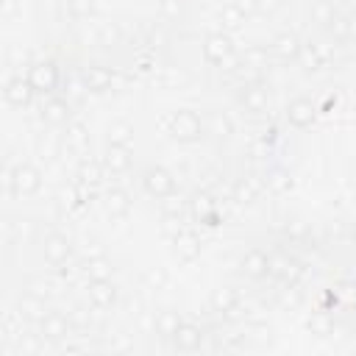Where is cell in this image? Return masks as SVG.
I'll list each match as a JSON object with an SVG mask.
<instances>
[{"instance_id": "17", "label": "cell", "mask_w": 356, "mask_h": 356, "mask_svg": "<svg viewBox=\"0 0 356 356\" xmlns=\"http://www.w3.org/2000/svg\"><path fill=\"white\" fill-rule=\"evenodd\" d=\"M239 103L245 106V111H250V114H261V111H267V92H264L261 86L250 83V86L242 89Z\"/></svg>"}, {"instance_id": "18", "label": "cell", "mask_w": 356, "mask_h": 356, "mask_svg": "<svg viewBox=\"0 0 356 356\" xmlns=\"http://www.w3.org/2000/svg\"><path fill=\"white\" fill-rule=\"evenodd\" d=\"M42 117H44L47 122H53V125L70 122V106H67V100H61V97H50V100L42 106Z\"/></svg>"}, {"instance_id": "2", "label": "cell", "mask_w": 356, "mask_h": 356, "mask_svg": "<svg viewBox=\"0 0 356 356\" xmlns=\"http://www.w3.org/2000/svg\"><path fill=\"white\" fill-rule=\"evenodd\" d=\"M170 136L178 142H197L203 136V120L192 108H181L170 117Z\"/></svg>"}, {"instance_id": "26", "label": "cell", "mask_w": 356, "mask_h": 356, "mask_svg": "<svg viewBox=\"0 0 356 356\" xmlns=\"http://www.w3.org/2000/svg\"><path fill=\"white\" fill-rule=\"evenodd\" d=\"M131 134H134V128L128 122H114L108 128V145H128L131 142Z\"/></svg>"}, {"instance_id": "5", "label": "cell", "mask_w": 356, "mask_h": 356, "mask_svg": "<svg viewBox=\"0 0 356 356\" xmlns=\"http://www.w3.org/2000/svg\"><path fill=\"white\" fill-rule=\"evenodd\" d=\"M28 81H31L33 92L50 95L58 86V67H56V61H39V64H33L31 72H28Z\"/></svg>"}, {"instance_id": "27", "label": "cell", "mask_w": 356, "mask_h": 356, "mask_svg": "<svg viewBox=\"0 0 356 356\" xmlns=\"http://www.w3.org/2000/svg\"><path fill=\"white\" fill-rule=\"evenodd\" d=\"M67 142H70L72 147H78V150H83V147L89 145V136H86V128H83V125H78V122H70V125H67Z\"/></svg>"}, {"instance_id": "4", "label": "cell", "mask_w": 356, "mask_h": 356, "mask_svg": "<svg viewBox=\"0 0 356 356\" xmlns=\"http://www.w3.org/2000/svg\"><path fill=\"white\" fill-rule=\"evenodd\" d=\"M142 186L147 195L153 197H170L172 189H175V178L164 170V167H147L142 172Z\"/></svg>"}, {"instance_id": "6", "label": "cell", "mask_w": 356, "mask_h": 356, "mask_svg": "<svg viewBox=\"0 0 356 356\" xmlns=\"http://www.w3.org/2000/svg\"><path fill=\"white\" fill-rule=\"evenodd\" d=\"M72 331V323L70 317H64L61 312H47L39 317V337L47 339V342H58V339H67Z\"/></svg>"}, {"instance_id": "22", "label": "cell", "mask_w": 356, "mask_h": 356, "mask_svg": "<svg viewBox=\"0 0 356 356\" xmlns=\"http://www.w3.org/2000/svg\"><path fill=\"white\" fill-rule=\"evenodd\" d=\"M178 325H181L178 312H172V309L159 312V317H156V334H159L161 339H170V337L175 334V328H178Z\"/></svg>"}, {"instance_id": "30", "label": "cell", "mask_w": 356, "mask_h": 356, "mask_svg": "<svg viewBox=\"0 0 356 356\" xmlns=\"http://www.w3.org/2000/svg\"><path fill=\"white\" fill-rule=\"evenodd\" d=\"M67 8L72 17H89L95 8V0H67Z\"/></svg>"}, {"instance_id": "37", "label": "cell", "mask_w": 356, "mask_h": 356, "mask_svg": "<svg viewBox=\"0 0 356 356\" xmlns=\"http://www.w3.org/2000/svg\"><path fill=\"white\" fill-rule=\"evenodd\" d=\"M236 6L242 8V14L248 17V14H253L256 8H259V0H236Z\"/></svg>"}, {"instance_id": "3", "label": "cell", "mask_w": 356, "mask_h": 356, "mask_svg": "<svg viewBox=\"0 0 356 356\" xmlns=\"http://www.w3.org/2000/svg\"><path fill=\"white\" fill-rule=\"evenodd\" d=\"M203 58H206L209 64H214V67H225V64L234 58V44H231V39H228L225 33H211V36H206V42H203Z\"/></svg>"}, {"instance_id": "1", "label": "cell", "mask_w": 356, "mask_h": 356, "mask_svg": "<svg viewBox=\"0 0 356 356\" xmlns=\"http://www.w3.org/2000/svg\"><path fill=\"white\" fill-rule=\"evenodd\" d=\"M6 184H8L11 192L28 197V195L39 192V186H42V172H39L33 164L22 161V164H17V167H11V170L6 172Z\"/></svg>"}, {"instance_id": "15", "label": "cell", "mask_w": 356, "mask_h": 356, "mask_svg": "<svg viewBox=\"0 0 356 356\" xmlns=\"http://www.w3.org/2000/svg\"><path fill=\"white\" fill-rule=\"evenodd\" d=\"M189 211H192L195 220H200V222H206V225H217V222H214V220H217V209H214V200H211L206 192L192 195Z\"/></svg>"}, {"instance_id": "39", "label": "cell", "mask_w": 356, "mask_h": 356, "mask_svg": "<svg viewBox=\"0 0 356 356\" xmlns=\"http://www.w3.org/2000/svg\"><path fill=\"white\" fill-rule=\"evenodd\" d=\"M353 245H356V225H353Z\"/></svg>"}, {"instance_id": "35", "label": "cell", "mask_w": 356, "mask_h": 356, "mask_svg": "<svg viewBox=\"0 0 356 356\" xmlns=\"http://www.w3.org/2000/svg\"><path fill=\"white\" fill-rule=\"evenodd\" d=\"M145 281H147L150 286H156V289H159V286H164V281H167V273H164V270H150V273L145 275Z\"/></svg>"}, {"instance_id": "36", "label": "cell", "mask_w": 356, "mask_h": 356, "mask_svg": "<svg viewBox=\"0 0 356 356\" xmlns=\"http://www.w3.org/2000/svg\"><path fill=\"white\" fill-rule=\"evenodd\" d=\"M309 328H312V331H320V334H331V323H328V320H312Z\"/></svg>"}, {"instance_id": "12", "label": "cell", "mask_w": 356, "mask_h": 356, "mask_svg": "<svg viewBox=\"0 0 356 356\" xmlns=\"http://www.w3.org/2000/svg\"><path fill=\"white\" fill-rule=\"evenodd\" d=\"M3 95H6V100H8L11 106L22 108V106L31 103V97H33L36 92H33V86H31L28 78H11V81L6 83V89H3Z\"/></svg>"}, {"instance_id": "38", "label": "cell", "mask_w": 356, "mask_h": 356, "mask_svg": "<svg viewBox=\"0 0 356 356\" xmlns=\"http://www.w3.org/2000/svg\"><path fill=\"white\" fill-rule=\"evenodd\" d=\"M270 184H273L275 189H286V186H289V178H286L284 172H275V175L270 178Z\"/></svg>"}, {"instance_id": "7", "label": "cell", "mask_w": 356, "mask_h": 356, "mask_svg": "<svg viewBox=\"0 0 356 356\" xmlns=\"http://www.w3.org/2000/svg\"><path fill=\"white\" fill-rule=\"evenodd\" d=\"M42 253H44V261L53 264V267H61L70 261L72 256V245L64 234H47L44 242H42Z\"/></svg>"}, {"instance_id": "8", "label": "cell", "mask_w": 356, "mask_h": 356, "mask_svg": "<svg viewBox=\"0 0 356 356\" xmlns=\"http://www.w3.org/2000/svg\"><path fill=\"white\" fill-rule=\"evenodd\" d=\"M170 342H172L175 350L192 353V350H200V345H203V331H200L195 323H184V320H181V325L175 328V334L170 337Z\"/></svg>"}, {"instance_id": "25", "label": "cell", "mask_w": 356, "mask_h": 356, "mask_svg": "<svg viewBox=\"0 0 356 356\" xmlns=\"http://www.w3.org/2000/svg\"><path fill=\"white\" fill-rule=\"evenodd\" d=\"M78 178H81V184H97L100 178H103V167L97 164V161H81V170H78Z\"/></svg>"}, {"instance_id": "14", "label": "cell", "mask_w": 356, "mask_h": 356, "mask_svg": "<svg viewBox=\"0 0 356 356\" xmlns=\"http://www.w3.org/2000/svg\"><path fill=\"white\" fill-rule=\"evenodd\" d=\"M239 270H242V275H248V278H264V275H270V256L261 253V250H250V253H245V259L239 261Z\"/></svg>"}, {"instance_id": "24", "label": "cell", "mask_w": 356, "mask_h": 356, "mask_svg": "<svg viewBox=\"0 0 356 356\" xmlns=\"http://www.w3.org/2000/svg\"><path fill=\"white\" fill-rule=\"evenodd\" d=\"M295 261L286 259V256H270V275H278V278H289L295 275Z\"/></svg>"}, {"instance_id": "19", "label": "cell", "mask_w": 356, "mask_h": 356, "mask_svg": "<svg viewBox=\"0 0 356 356\" xmlns=\"http://www.w3.org/2000/svg\"><path fill=\"white\" fill-rule=\"evenodd\" d=\"M175 253H178V259L192 261V259L200 253V239H197L192 231H181V234L175 236Z\"/></svg>"}, {"instance_id": "16", "label": "cell", "mask_w": 356, "mask_h": 356, "mask_svg": "<svg viewBox=\"0 0 356 356\" xmlns=\"http://www.w3.org/2000/svg\"><path fill=\"white\" fill-rule=\"evenodd\" d=\"M103 167L111 170V172H125L131 167V147L128 145H108Z\"/></svg>"}, {"instance_id": "32", "label": "cell", "mask_w": 356, "mask_h": 356, "mask_svg": "<svg viewBox=\"0 0 356 356\" xmlns=\"http://www.w3.org/2000/svg\"><path fill=\"white\" fill-rule=\"evenodd\" d=\"M298 58H303V64H306V70H317V67L323 64L314 47H300V56H298Z\"/></svg>"}, {"instance_id": "13", "label": "cell", "mask_w": 356, "mask_h": 356, "mask_svg": "<svg viewBox=\"0 0 356 356\" xmlns=\"http://www.w3.org/2000/svg\"><path fill=\"white\" fill-rule=\"evenodd\" d=\"M300 42H298V36L295 33H278L275 39H273V44H270V50H273V56L278 58V61H295L298 56H300Z\"/></svg>"}, {"instance_id": "11", "label": "cell", "mask_w": 356, "mask_h": 356, "mask_svg": "<svg viewBox=\"0 0 356 356\" xmlns=\"http://www.w3.org/2000/svg\"><path fill=\"white\" fill-rule=\"evenodd\" d=\"M111 83H114V72H111V70L97 67V64H92V67L83 70V86H86L89 92H95V95L108 92Z\"/></svg>"}, {"instance_id": "33", "label": "cell", "mask_w": 356, "mask_h": 356, "mask_svg": "<svg viewBox=\"0 0 356 356\" xmlns=\"http://www.w3.org/2000/svg\"><path fill=\"white\" fill-rule=\"evenodd\" d=\"M314 17H317L320 22H325V25H328V22H334V8L323 0V3H317V6H314Z\"/></svg>"}, {"instance_id": "10", "label": "cell", "mask_w": 356, "mask_h": 356, "mask_svg": "<svg viewBox=\"0 0 356 356\" xmlns=\"http://www.w3.org/2000/svg\"><path fill=\"white\" fill-rule=\"evenodd\" d=\"M89 303L95 309H111L117 303V286L111 278H100V281H89Z\"/></svg>"}, {"instance_id": "20", "label": "cell", "mask_w": 356, "mask_h": 356, "mask_svg": "<svg viewBox=\"0 0 356 356\" xmlns=\"http://www.w3.org/2000/svg\"><path fill=\"white\" fill-rule=\"evenodd\" d=\"M236 292L234 289H228V286H220V289H214L211 292V309L217 312V314H231V312H236Z\"/></svg>"}, {"instance_id": "23", "label": "cell", "mask_w": 356, "mask_h": 356, "mask_svg": "<svg viewBox=\"0 0 356 356\" xmlns=\"http://www.w3.org/2000/svg\"><path fill=\"white\" fill-rule=\"evenodd\" d=\"M111 261L106 259V256H95V259H89L86 261V267H83V273H86V278L89 281H100V278H111Z\"/></svg>"}, {"instance_id": "31", "label": "cell", "mask_w": 356, "mask_h": 356, "mask_svg": "<svg viewBox=\"0 0 356 356\" xmlns=\"http://www.w3.org/2000/svg\"><path fill=\"white\" fill-rule=\"evenodd\" d=\"M211 134H217V136H228V134H231V122H228V117H222V114H211Z\"/></svg>"}, {"instance_id": "34", "label": "cell", "mask_w": 356, "mask_h": 356, "mask_svg": "<svg viewBox=\"0 0 356 356\" xmlns=\"http://www.w3.org/2000/svg\"><path fill=\"white\" fill-rule=\"evenodd\" d=\"M28 295H33V298L44 300V298L50 295V286H47V284H42V281H31V284H28Z\"/></svg>"}, {"instance_id": "28", "label": "cell", "mask_w": 356, "mask_h": 356, "mask_svg": "<svg viewBox=\"0 0 356 356\" xmlns=\"http://www.w3.org/2000/svg\"><path fill=\"white\" fill-rule=\"evenodd\" d=\"M234 197L245 206V203H253L256 200V186H253V181L250 178H242L236 186H234Z\"/></svg>"}, {"instance_id": "29", "label": "cell", "mask_w": 356, "mask_h": 356, "mask_svg": "<svg viewBox=\"0 0 356 356\" xmlns=\"http://www.w3.org/2000/svg\"><path fill=\"white\" fill-rule=\"evenodd\" d=\"M242 19H245V14H242V8H239L236 3L222 8V22H225L228 28H239V25H242Z\"/></svg>"}, {"instance_id": "21", "label": "cell", "mask_w": 356, "mask_h": 356, "mask_svg": "<svg viewBox=\"0 0 356 356\" xmlns=\"http://www.w3.org/2000/svg\"><path fill=\"white\" fill-rule=\"evenodd\" d=\"M106 209H108V214H114V217L128 214V209H131L128 192H125V189H108V195H106Z\"/></svg>"}, {"instance_id": "9", "label": "cell", "mask_w": 356, "mask_h": 356, "mask_svg": "<svg viewBox=\"0 0 356 356\" xmlns=\"http://www.w3.org/2000/svg\"><path fill=\"white\" fill-rule=\"evenodd\" d=\"M314 117H317V106L312 100H306V97L289 100V106H286V122L292 128H309L314 122Z\"/></svg>"}]
</instances>
